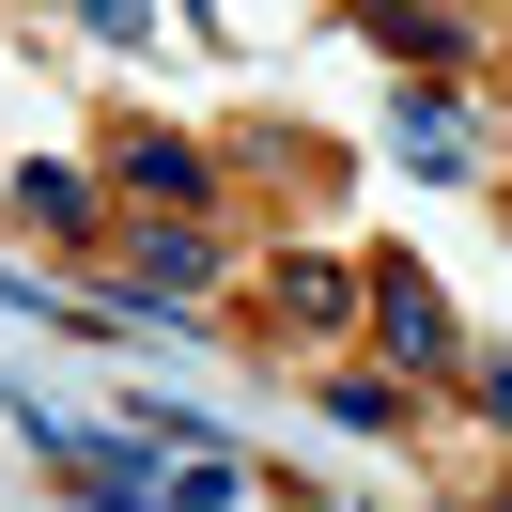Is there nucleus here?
I'll return each mask as SVG.
<instances>
[{
	"mask_svg": "<svg viewBox=\"0 0 512 512\" xmlns=\"http://www.w3.org/2000/svg\"><path fill=\"white\" fill-rule=\"evenodd\" d=\"M357 311H373V342L404 357V373H466V326H450V295L419 280V264H373V295H357Z\"/></svg>",
	"mask_w": 512,
	"mask_h": 512,
	"instance_id": "nucleus-1",
	"label": "nucleus"
},
{
	"mask_svg": "<svg viewBox=\"0 0 512 512\" xmlns=\"http://www.w3.org/2000/svg\"><path fill=\"white\" fill-rule=\"evenodd\" d=\"M125 466H140V497H156V512H233V497H249V466H233L218 435H156V419H140Z\"/></svg>",
	"mask_w": 512,
	"mask_h": 512,
	"instance_id": "nucleus-2",
	"label": "nucleus"
},
{
	"mask_svg": "<svg viewBox=\"0 0 512 512\" xmlns=\"http://www.w3.org/2000/svg\"><path fill=\"white\" fill-rule=\"evenodd\" d=\"M202 187H218V171H202V140H171V125L125 140V202H140V218H202Z\"/></svg>",
	"mask_w": 512,
	"mask_h": 512,
	"instance_id": "nucleus-3",
	"label": "nucleus"
},
{
	"mask_svg": "<svg viewBox=\"0 0 512 512\" xmlns=\"http://www.w3.org/2000/svg\"><path fill=\"white\" fill-rule=\"evenodd\" d=\"M202 280H218V249H202V218H171V233H140V311H187Z\"/></svg>",
	"mask_w": 512,
	"mask_h": 512,
	"instance_id": "nucleus-4",
	"label": "nucleus"
},
{
	"mask_svg": "<svg viewBox=\"0 0 512 512\" xmlns=\"http://www.w3.org/2000/svg\"><path fill=\"white\" fill-rule=\"evenodd\" d=\"M16 218H47V233H94V187H78L63 156H32V171H16Z\"/></svg>",
	"mask_w": 512,
	"mask_h": 512,
	"instance_id": "nucleus-5",
	"label": "nucleus"
},
{
	"mask_svg": "<svg viewBox=\"0 0 512 512\" xmlns=\"http://www.w3.org/2000/svg\"><path fill=\"white\" fill-rule=\"evenodd\" d=\"M373 47H388V63H419V78H435L450 47H466V16H373Z\"/></svg>",
	"mask_w": 512,
	"mask_h": 512,
	"instance_id": "nucleus-6",
	"label": "nucleus"
},
{
	"mask_svg": "<svg viewBox=\"0 0 512 512\" xmlns=\"http://www.w3.org/2000/svg\"><path fill=\"white\" fill-rule=\"evenodd\" d=\"M326 419H342V435H404V388H388V373H342V388H326Z\"/></svg>",
	"mask_w": 512,
	"mask_h": 512,
	"instance_id": "nucleus-7",
	"label": "nucleus"
},
{
	"mask_svg": "<svg viewBox=\"0 0 512 512\" xmlns=\"http://www.w3.org/2000/svg\"><path fill=\"white\" fill-rule=\"evenodd\" d=\"M404 140H419V171H466V109H450V94H419Z\"/></svg>",
	"mask_w": 512,
	"mask_h": 512,
	"instance_id": "nucleus-8",
	"label": "nucleus"
}]
</instances>
